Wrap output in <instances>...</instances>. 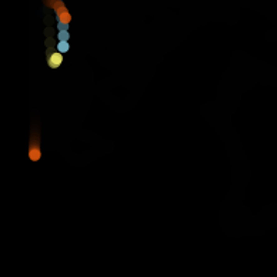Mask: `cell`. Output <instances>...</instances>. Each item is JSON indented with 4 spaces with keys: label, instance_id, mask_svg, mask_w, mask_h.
Here are the masks:
<instances>
[{
    "label": "cell",
    "instance_id": "obj_3",
    "mask_svg": "<svg viewBox=\"0 0 277 277\" xmlns=\"http://www.w3.org/2000/svg\"><path fill=\"white\" fill-rule=\"evenodd\" d=\"M61 61H63V56L60 53H51L47 59V64L51 69H57L61 64Z\"/></svg>",
    "mask_w": 277,
    "mask_h": 277
},
{
    "label": "cell",
    "instance_id": "obj_1",
    "mask_svg": "<svg viewBox=\"0 0 277 277\" xmlns=\"http://www.w3.org/2000/svg\"><path fill=\"white\" fill-rule=\"evenodd\" d=\"M44 3H46V6H49V7H51V9L56 10L57 19H59V22H60L61 24L67 26V24L71 22L70 13H69L67 7L64 6V3L61 2V0H44Z\"/></svg>",
    "mask_w": 277,
    "mask_h": 277
},
{
    "label": "cell",
    "instance_id": "obj_2",
    "mask_svg": "<svg viewBox=\"0 0 277 277\" xmlns=\"http://www.w3.org/2000/svg\"><path fill=\"white\" fill-rule=\"evenodd\" d=\"M41 157L40 152V140L37 136H33L30 140V146H29V159L32 162H39Z\"/></svg>",
    "mask_w": 277,
    "mask_h": 277
}]
</instances>
